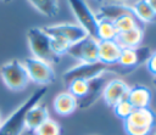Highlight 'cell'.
Segmentation results:
<instances>
[{"instance_id": "30", "label": "cell", "mask_w": 156, "mask_h": 135, "mask_svg": "<svg viewBox=\"0 0 156 135\" xmlns=\"http://www.w3.org/2000/svg\"><path fill=\"white\" fill-rule=\"evenodd\" d=\"M1 1H4V2H11L12 0H1Z\"/></svg>"}, {"instance_id": "17", "label": "cell", "mask_w": 156, "mask_h": 135, "mask_svg": "<svg viewBox=\"0 0 156 135\" xmlns=\"http://www.w3.org/2000/svg\"><path fill=\"white\" fill-rule=\"evenodd\" d=\"M126 120L128 123L135 125V126L154 129V125H155V122H156V114L154 113V111L150 109V107H147V108H134L133 112L130 113V116Z\"/></svg>"}, {"instance_id": "25", "label": "cell", "mask_w": 156, "mask_h": 135, "mask_svg": "<svg viewBox=\"0 0 156 135\" xmlns=\"http://www.w3.org/2000/svg\"><path fill=\"white\" fill-rule=\"evenodd\" d=\"M112 108H113V113H115V116H116L117 118L122 119L123 122L130 116V113H132L133 109H134L133 106L128 102L127 99H124V100L117 102Z\"/></svg>"}, {"instance_id": "12", "label": "cell", "mask_w": 156, "mask_h": 135, "mask_svg": "<svg viewBox=\"0 0 156 135\" xmlns=\"http://www.w3.org/2000/svg\"><path fill=\"white\" fill-rule=\"evenodd\" d=\"M121 51L122 46L116 40H99L98 43V60L104 64H118Z\"/></svg>"}, {"instance_id": "24", "label": "cell", "mask_w": 156, "mask_h": 135, "mask_svg": "<svg viewBox=\"0 0 156 135\" xmlns=\"http://www.w3.org/2000/svg\"><path fill=\"white\" fill-rule=\"evenodd\" d=\"M112 22L115 24V28H116L117 33H123V32H127L129 29H133L134 27H138L136 18L130 16V15H123V16L116 18Z\"/></svg>"}, {"instance_id": "15", "label": "cell", "mask_w": 156, "mask_h": 135, "mask_svg": "<svg viewBox=\"0 0 156 135\" xmlns=\"http://www.w3.org/2000/svg\"><path fill=\"white\" fill-rule=\"evenodd\" d=\"M52 106L57 114L66 117L72 114L78 108V100L68 91H63L55 96Z\"/></svg>"}, {"instance_id": "3", "label": "cell", "mask_w": 156, "mask_h": 135, "mask_svg": "<svg viewBox=\"0 0 156 135\" xmlns=\"http://www.w3.org/2000/svg\"><path fill=\"white\" fill-rule=\"evenodd\" d=\"M27 40L33 57L39 58L51 66L61 61V56L56 55L52 50L51 38L43 30V28H29L27 30Z\"/></svg>"}, {"instance_id": "31", "label": "cell", "mask_w": 156, "mask_h": 135, "mask_svg": "<svg viewBox=\"0 0 156 135\" xmlns=\"http://www.w3.org/2000/svg\"><path fill=\"white\" fill-rule=\"evenodd\" d=\"M1 122H2V120H1V113H0V124H1Z\"/></svg>"}, {"instance_id": "18", "label": "cell", "mask_w": 156, "mask_h": 135, "mask_svg": "<svg viewBox=\"0 0 156 135\" xmlns=\"http://www.w3.org/2000/svg\"><path fill=\"white\" fill-rule=\"evenodd\" d=\"M144 32L141 27H134L133 29H129L123 33H118L116 36V41L122 46V47H139V45L143 41Z\"/></svg>"}, {"instance_id": "5", "label": "cell", "mask_w": 156, "mask_h": 135, "mask_svg": "<svg viewBox=\"0 0 156 135\" xmlns=\"http://www.w3.org/2000/svg\"><path fill=\"white\" fill-rule=\"evenodd\" d=\"M23 66L28 73L29 80L40 85L48 86L56 80V73L51 64L35 58V57H27L23 62Z\"/></svg>"}, {"instance_id": "14", "label": "cell", "mask_w": 156, "mask_h": 135, "mask_svg": "<svg viewBox=\"0 0 156 135\" xmlns=\"http://www.w3.org/2000/svg\"><path fill=\"white\" fill-rule=\"evenodd\" d=\"M49 109L46 107V105L44 103H37L33 107H30L26 114L24 118V125H26V130L34 133V130L41 125L46 119H49Z\"/></svg>"}, {"instance_id": "26", "label": "cell", "mask_w": 156, "mask_h": 135, "mask_svg": "<svg viewBox=\"0 0 156 135\" xmlns=\"http://www.w3.org/2000/svg\"><path fill=\"white\" fill-rule=\"evenodd\" d=\"M123 129L127 135H151V133H152V129L135 126V125L128 123L127 120L123 122Z\"/></svg>"}, {"instance_id": "19", "label": "cell", "mask_w": 156, "mask_h": 135, "mask_svg": "<svg viewBox=\"0 0 156 135\" xmlns=\"http://www.w3.org/2000/svg\"><path fill=\"white\" fill-rule=\"evenodd\" d=\"M134 15L144 23H156V12L151 9L147 0H138L132 6Z\"/></svg>"}, {"instance_id": "13", "label": "cell", "mask_w": 156, "mask_h": 135, "mask_svg": "<svg viewBox=\"0 0 156 135\" xmlns=\"http://www.w3.org/2000/svg\"><path fill=\"white\" fill-rule=\"evenodd\" d=\"M126 99L133 106V108H147L150 107L152 101V92L150 88L141 84H136L129 88Z\"/></svg>"}, {"instance_id": "6", "label": "cell", "mask_w": 156, "mask_h": 135, "mask_svg": "<svg viewBox=\"0 0 156 135\" xmlns=\"http://www.w3.org/2000/svg\"><path fill=\"white\" fill-rule=\"evenodd\" d=\"M78 24L87 32L88 35L96 39L98 36V19L90 6L85 0H67Z\"/></svg>"}, {"instance_id": "1", "label": "cell", "mask_w": 156, "mask_h": 135, "mask_svg": "<svg viewBox=\"0 0 156 135\" xmlns=\"http://www.w3.org/2000/svg\"><path fill=\"white\" fill-rule=\"evenodd\" d=\"M46 92L48 86H40L33 94H30L29 97L23 103H21L17 109H15L4 122H1L0 135H22V133L26 130L24 118L28 109L39 103Z\"/></svg>"}, {"instance_id": "11", "label": "cell", "mask_w": 156, "mask_h": 135, "mask_svg": "<svg viewBox=\"0 0 156 135\" xmlns=\"http://www.w3.org/2000/svg\"><path fill=\"white\" fill-rule=\"evenodd\" d=\"M106 74H101L94 79L88 80V92L83 99L78 100V108H80V109L89 108L99 100L100 96H102L104 88L107 83Z\"/></svg>"}, {"instance_id": "28", "label": "cell", "mask_w": 156, "mask_h": 135, "mask_svg": "<svg viewBox=\"0 0 156 135\" xmlns=\"http://www.w3.org/2000/svg\"><path fill=\"white\" fill-rule=\"evenodd\" d=\"M95 2H98V4H101V2H104V0H94Z\"/></svg>"}, {"instance_id": "23", "label": "cell", "mask_w": 156, "mask_h": 135, "mask_svg": "<svg viewBox=\"0 0 156 135\" xmlns=\"http://www.w3.org/2000/svg\"><path fill=\"white\" fill-rule=\"evenodd\" d=\"M66 88L68 89L69 94H72L77 100H80L88 92V81L83 79H76V80H72Z\"/></svg>"}, {"instance_id": "22", "label": "cell", "mask_w": 156, "mask_h": 135, "mask_svg": "<svg viewBox=\"0 0 156 135\" xmlns=\"http://www.w3.org/2000/svg\"><path fill=\"white\" fill-rule=\"evenodd\" d=\"M61 125L56 120L49 118L34 130V135H61Z\"/></svg>"}, {"instance_id": "7", "label": "cell", "mask_w": 156, "mask_h": 135, "mask_svg": "<svg viewBox=\"0 0 156 135\" xmlns=\"http://www.w3.org/2000/svg\"><path fill=\"white\" fill-rule=\"evenodd\" d=\"M98 43L99 40L87 35L77 43L72 44L67 50L66 55L72 56L78 63H93L98 62Z\"/></svg>"}, {"instance_id": "16", "label": "cell", "mask_w": 156, "mask_h": 135, "mask_svg": "<svg viewBox=\"0 0 156 135\" xmlns=\"http://www.w3.org/2000/svg\"><path fill=\"white\" fill-rule=\"evenodd\" d=\"M123 15H130V16L135 17L132 6L126 5V4H108V5H105V6H101L99 12L95 13L98 21L99 19L115 21L116 18H118Z\"/></svg>"}, {"instance_id": "2", "label": "cell", "mask_w": 156, "mask_h": 135, "mask_svg": "<svg viewBox=\"0 0 156 135\" xmlns=\"http://www.w3.org/2000/svg\"><path fill=\"white\" fill-rule=\"evenodd\" d=\"M129 73L128 69L121 67L119 64L115 66H107L101 62H93V63H77L76 66L71 67L69 69L65 71L62 74V81L65 86H67L72 80L76 79H83V80H90L94 79L101 74L106 73Z\"/></svg>"}, {"instance_id": "20", "label": "cell", "mask_w": 156, "mask_h": 135, "mask_svg": "<svg viewBox=\"0 0 156 135\" xmlns=\"http://www.w3.org/2000/svg\"><path fill=\"white\" fill-rule=\"evenodd\" d=\"M29 4L41 15L46 17H55L60 12L58 0H28Z\"/></svg>"}, {"instance_id": "9", "label": "cell", "mask_w": 156, "mask_h": 135, "mask_svg": "<svg viewBox=\"0 0 156 135\" xmlns=\"http://www.w3.org/2000/svg\"><path fill=\"white\" fill-rule=\"evenodd\" d=\"M151 50L146 46H139L135 49L132 47H122L121 56L118 60V64L129 72L138 68L141 63L146 62V60L150 57Z\"/></svg>"}, {"instance_id": "32", "label": "cell", "mask_w": 156, "mask_h": 135, "mask_svg": "<svg viewBox=\"0 0 156 135\" xmlns=\"http://www.w3.org/2000/svg\"><path fill=\"white\" fill-rule=\"evenodd\" d=\"M151 135H156V131H155V133H154V134H151Z\"/></svg>"}, {"instance_id": "27", "label": "cell", "mask_w": 156, "mask_h": 135, "mask_svg": "<svg viewBox=\"0 0 156 135\" xmlns=\"http://www.w3.org/2000/svg\"><path fill=\"white\" fill-rule=\"evenodd\" d=\"M145 63H146V68H147V71H149L152 75L156 77V51H155V52H151L150 57L146 60Z\"/></svg>"}, {"instance_id": "10", "label": "cell", "mask_w": 156, "mask_h": 135, "mask_svg": "<svg viewBox=\"0 0 156 135\" xmlns=\"http://www.w3.org/2000/svg\"><path fill=\"white\" fill-rule=\"evenodd\" d=\"M129 88L130 86L122 79L116 78V79L108 80L102 91V99H104L105 103L112 108L117 102H119L127 97Z\"/></svg>"}, {"instance_id": "21", "label": "cell", "mask_w": 156, "mask_h": 135, "mask_svg": "<svg viewBox=\"0 0 156 135\" xmlns=\"http://www.w3.org/2000/svg\"><path fill=\"white\" fill-rule=\"evenodd\" d=\"M117 30L112 21L99 19L98 21V40H116Z\"/></svg>"}, {"instance_id": "4", "label": "cell", "mask_w": 156, "mask_h": 135, "mask_svg": "<svg viewBox=\"0 0 156 135\" xmlns=\"http://www.w3.org/2000/svg\"><path fill=\"white\" fill-rule=\"evenodd\" d=\"M0 77L6 88L11 91H22L30 81L23 63L16 58L1 64Z\"/></svg>"}, {"instance_id": "8", "label": "cell", "mask_w": 156, "mask_h": 135, "mask_svg": "<svg viewBox=\"0 0 156 135\" xmlns=\"http://www.w3.org/2000/svg\"><path fill=\"white\" fill-rule=\"evenodd\" d=\"M43 30L51 38H58L68 43L69 45L77 43L78 40L87 36V32L79 26L74 23H57L51 26L43 27Z\"/></svg>"}, {"instance_id": "29", "label": "cell", "mask_w": 156, "mask_h": 135, "mask_svg": "<svg viewBox=\"0 0 156 135\" xmlns=\"http://www.w3.org/2000/svg\"><path fill=\"white\" fill-rule=\"evenodd\" d=\"M118 1H121V2H128V1H130V0H118Z\"/></svg>"}]
</instances>
